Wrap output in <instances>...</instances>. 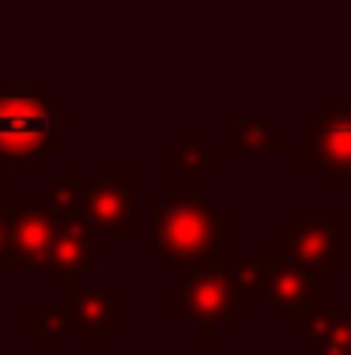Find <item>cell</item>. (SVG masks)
<instances>
[{"label":"cell","instance_id":"6da1fadb","mask_svg":"<svg viewBox=\"0 0 351 355\" xmlns=\"http://www.w3.org/2000/svg\"><path fill=\"white\" fill-rule=\"evenodd\" d=\"M49 132V110L30 91H4L0 95V151H19L15 144L30 148Z\"/></svg>","mask_w":351,"mask_h":355}]
</instances>
